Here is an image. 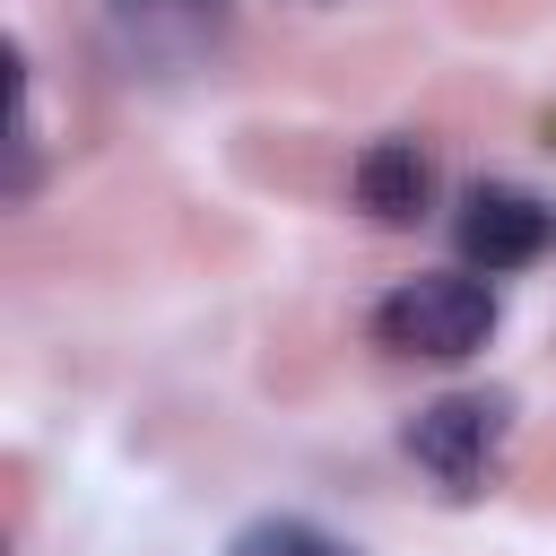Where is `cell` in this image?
<instances>
[{"mask_svg":"<svg viewBox=\"0 0 556 556\" xmlns=\"http://www.w3.org/2000/svg\"><path fill=\"white\" fill-rule=\"evenodd\" d=\"M356 200H365L382 226H417L426 200H434V165H426V148H417V139H374V148L356 156Z\"/></svg>","mask_w":556,"mask_h":556,"instance_id":"5b68a950","label":"cell"},{"mask_svg":"<svg viewBox=\"0 0 556 556\" xmlns=\"http://www.w3.org/2000/svg\"><path fill=\"white\" fill-rule=\"evenodd\" d=\"M226 556H356L348 539H330V530H313V521H295V513H269V521H252V530H235V547Z\"/></svg>","mask_w":556,"mask_h":556,"instance_id":"8992f818","label":"cell"},{"mask_svg":"<svg viewBox=\"0 0 556 556\" xmlns=\"http://www.w3.org/2000/svg\"><path fill=\"white\" fill-rule=\"evenodd\" d=\"M235 0H104V43L130 78H182L226 43Z\"/></svg>","mask_w":556,"mask_h":556,"instance_id":"3957f363","label":"cell"},{"mask_svg":"<svg viewBox=\"0 0 556 556\" xmlns=\"http://www.w3.org/2000/svg\"><path fill=\"white\" fill-rule=\"evenodd\" d=\"M504 434H513V408H504V391H443V400H426L417 417H408V460L443 486V495H478L486 478H495V460H504Z\"/></svg>","mask_w":556,"mask_h":556,"instance_id":"7a4b0ae2","label":"cell"},{"mask_svg":"<svg viewBox=\"0 0 556 556\" xmlns=\"http://www.w3.org/2000/svg\"><path fill=\"white\" fill-rule=\"evenodd\" d=\"M374 339L391 356H426V365H460L495 339V287L469 269H417L374 304Z\"/></svg>","mask_w":556,"mask_h":556,"instance_id":"6da1fadb","label":"cell"},{"mask_svg":"<svg viewBox=\"0 0 556 556\" xmlns=\"http://www.w3.org/2000/svg\"><path fill=\"white\" fill-rule=\"evenodd\" d=\"M452 243L486 278L495 269H530V261L556 252V208L539 191H521V182H469L460 191V217H452Z\"/></svg>","mask_w":556,"mask_h":556,"instance_id":"277c9868","label":"cell"}]
</instances>
